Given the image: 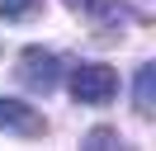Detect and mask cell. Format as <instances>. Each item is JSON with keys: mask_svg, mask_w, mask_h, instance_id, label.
Segmentation results:
<instances>
[{"mask_svg": "<svg viewBox=\"0 0 156 151\" xmlns=\"http://www.w3.org/2000/svg\"><path fill=\"white\" fill-rule=\"evenodd\" d=\"M118 94V71L104 61H80L71 71V99L76 104H109Z\"/></svg>", "mask_w": 156, "mask_h": 151, "instance_id": "1", "label": "cell"}, {"mask_svg": "<svg viewBox=\"0 0 156 151\" xmlns=\"http://www.w3.org/2000/svg\"><path fill=\"white\" fill-rule=\"evenodd\" d=\"M19 80L29 85V90L48 94V90H57V80H62V61L52 52H43V47H24V57H19Z\"/></svg>", "mask_w": 156, "mask_h": 151, "instance_id": "2", "label": "cell"}, {"mask_svg": "<svg viewBox=\"0 0 156 151\" xmlns=\"http://www.w3.org/2000/svg\"><path fill=\"white\" fill-rule=\"evenodd\" d=\"M0 128H5V132H19V137H43L48 123H43V113L29 109L24 99H0Z\"/></svg>", "mask_w": 156, "mask_h": 151, "instance_id": "3", "label": "cell"}, {"mask_svg": "<svg viewBox=\"0 0 156 151\" xmlns=\"http://www.w3.org/2000/svg\"><path fill=\"white\" fill-rule=\"evenodd\" d=\"M137 113L142 118L156 113V66H142L137 71Z\"/></svg>", "mask_w": 156, "mask_h": 151, "instance_id": "4", "label": "cell"}, {"mask_svg": "<svg viewBox=\"0 0 156 151\" xmlns=\"http://www.w3.org/2000/svg\"><path fill=\"white\" fill-rule=\"evenodd\" d=\"M38 5L43 0H0V19H29L38 14Z\"/></svg>", "mask_w": 156, "mask_h": 151, "instance_id": "5", "label": "cell"}, {"mask_svg": "<svg viewBox=\"0 0 156 151\" xmlns=\"http://www.w3.org/2000/svg\"><path fill=\"white\" fill-rule=\"evenodd\" d=\"M109 142H118V132H109V128H95L85 137V146H109Z\"/></svg>", "mask_w": 156, "mask_h": 151, "instance_id": "6", "label": "cell"}, {"mask_svg": "<svg viewBox=\"0 0 156 151\" xmlns=\"http://www.w3.org/2000/svg\"><path fill=\"white\" fill-rule=\"evenodd\" d=\"M66 5H95V0H66Z\"/></svg>", "mask_w": 156, "mask_h": 151, "instance_id": "7", "label": "cell"}]
</instances>
